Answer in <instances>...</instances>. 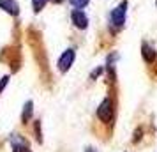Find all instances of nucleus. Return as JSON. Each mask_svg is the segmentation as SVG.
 Returning <instances> with one entry per match:
<instances>
[{
  "label": "nucleus",
  "mask_w": 157,
  "mask_h": 152,
  "mask_svg": "<svg viewBox=\"0 0 157 152\" xmlns=\"http://www.w3.org/2000/svg\"><path fill=\"white\" fill-rule=\"evenodd\" d=\"M125 13H127V2H122L120 6H117V7L111 11V14H109L111 29L118 30V29L124 27V23H125Z\"/></svg>",
  "instance_id": "nucleus-1"
},
{
  "label": "nucleus",
  "mask_w": 157,
  "mask_h": 152,
  "mask_svg": "<svg viewBox=\"0 0 157 152\" xmlns=\"http://www.w3.org/2000/svg\"><path fill=\"white\" fill-rule=\"evenodd\" d=\"M97 117H99L101 122H104V124H108L113 119V103H111V99H104V101L99 104V108H97Z\"/></svg>",
  "instance_id": "nucleus-2"
},
{
  "label": "nucleus",
  "mask_w": 157,
  "mask_h": 152,
  "mask_svg": "<svg viewBox=\"0 0 157 152\" xmlns=\"http://www.w3.org/2000/svg\"><path fill=\"white\" fill-rule=\"evenodd\" d=\"M74 58H76V53H74V50H65L64 53H62V57L58 58V69L62 72H65V71H69L71 69V65H72V62H74Z\"/></svg>",
  "instance_id": "nucleus-3"
},
{
  "label": "nucleus",
  "mask_w": 157,
  "mask_h": 152,
  "mask_svg": "<svg viewBox=\"0 0 157 152\" xmlns=\"http://www.w3.org/2000/svg\"><path fill=\"white\" fill-rule=\"evenodd\" d=\"M9 142H11L13 152H32L30 150V147H29V143L25 142V138L20 136V134H13Z\"/></svg>",
  "instance_id": "nucleus-4"
},
{
  "label": "nucleus",
  "mask_w": 157,
  "mask_h": 152,
  "mask_svg": "<svg viewBox=\"0 0 157 152\" xmlns=\"http://www.w3.org/2000/svg\"><path fill=\"white\" fill-rule=\"evenodd\" d=\"M72 23L78 27V29H86L88 27V18H86V14L81 11V9H76V11H72Z\"/></svg>",
  "instance_id": "nucleus-5"
},
{
  "label": "nucleus",
  "mask_w": 157,
  "mask_h": 152,
  "mask_svg": "<svg viewBox=\"0 0 157 152\" xmlns=\"http://www.w3.org/2000/svg\"><path fill=\"white\" fill-rule=\"evenodd\" d=\"M0 9H4L6 13L16 16L20 13V6L16 4V0H0Z\"/></svg>",
  "instance_id": "nucleus-6"
},
{
  "label": "nucleus",
  "mask_w": 157,
  "mask_h": 152,
  "mask_svg": "<svg viewBox=\"0 0 157 152\" xmlns=\"http://www.w3.org/2000/svg\"><path fill=\"white\" fill-rule=\"evenodd\" d=\"M141 55L145 57V60H147V62H154V60H155V57H157L155 50H154V48H150L148 44H143V46H141Z\"/></svg>",
  "instance_id": "nucleus-7"
},
{
  "label": "nucleus",
  "mask_w": 157,
  "mask_h": 152,
  "mask_svg": "<svg viewBox=\"0 0 157 152\" xmlns=\"http://www.w3.org/2000/svg\"><path fill=\"white\" fill-rule=\"evenodd\" d=\"M32 111H34V103L29 101L25 106H23V113H21V120L23 122H29L32 119Z\"/></svg>",
  "instance_id": "nucleus-8"
},
{
  "label": "nucleus",
  "mask_w": 157,
  "mask_h": 152,
  "mask_svg": "<svg viewBox=\"0 0 157 152\" xmlns=\"http://www.w3.org/2000/svg\"><path fill=\"white\" fill-rule=\"evenodd\" d=\"M46 2H48V0H32L34 11H36V13H39V11H41V9L44 7V6H46Z\"/></svg>",
  "instance_id": "nucleus-9"
},
{
  "label": "nucleus",
  "mask_w": 157,
  "mask_h": 152,
  "mask_svg": "<svg viewBox=\"0 0 157 152\" xmlns=\"http://www.w3.org/2000/svg\"><path fill=\"white\" fill-rule=\"evenodd\" d=\"M69 2H71L76 9H83L85 6H88V2H90V0H69Z\"/></svg>",
  "instance_id": "nucleus-10"
},
{
  "label": "nucleus",
  "mask_w": 157,
  "mask_h": 152,
  "mask_svg": "<svg viewBox=\"0 0 157 152\" xmlns=\"http://www.w3.org/2000/svg\"><path fill=\"white\" fill-rule=\"evenodd\" d=\"M7 80H9L7 76H4V78L0 80V90H2V88H4V87H6V85H7Z\"/></svg>",
  "instance_id": "nucleus-11"
},
{
  "label": "nucleus",
  "mask_w": 157,
  "mask_h": 152,
  "mask_svg": "<svg viewBox=\"0 0 157 152\" xmlns=\"http://www.w3.org/2000/svg\"><path fill=\"white\" fill-rule=\"evenodd\" d=\"M101 72H102V67H99V69H95V71L92 72V78H95V76H99Z\"/></svg>",
  "instance_id": "nucleus-12"
},
{
  "label": "nucleus",
  "mask_w": 157,
  "mask_h": 152,
  "mask_svg": "<svg viewBox=\"0 0 157 152\" xmlns=\"http://www.w3.org/2000/svg\"><path fill=\"white\" fill-rule=\"evenodd\" d=\"M51 2H57V4H58V2H62V0H51Z\"/></svg>",
  "instance_id": "nucleus-13"
}]
</instances>
